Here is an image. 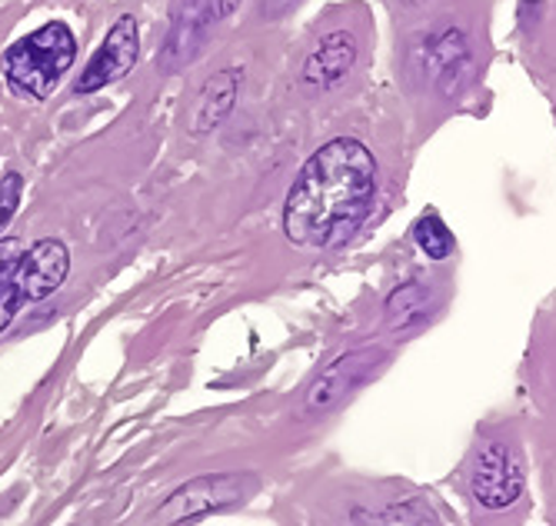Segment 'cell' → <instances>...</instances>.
<instances>
[{"label": "cell", "instance_id": "1", "mask_svg": "<svg viewBox=\"0 0 556 526\" xmlns=\"http://www.w3.org/2000/svg\"><path fill=\"white\" fill-rule=\"evenodd\" d=\"M377 193L380 167L370 147L357 137H333L293 177L283 200V234L311 253L340 250L370 221Z\"/></svg>", "mask_w": 556, "mask_h": 526}, {"label": "cell", "instance_id": "2", "mask_svg": "<svg viewBox=\"0 0 556 526\" xmlns=\"http://www.w3.org/2000/svg\"><path fill=\"white\" fill-rule=\"evenodd\" d=\"M77 64V34L64 21H47L0 54V77L17 100H47Z\"/></svg>", "mask_w": 556, "mask_h": 526}, {"label": "cell", "instance_id": "3", "mask_svg": "<svg viewBox=\"0 0 556 526\" xmlns=\"http://www.w3.org/2000/svg\"><path fill=\"white\" fill-rule=\"evenodd\" d=\"M71 274V250L58 237H40L0 263V334L24 306L54 297Z\"/></svg>", "mask_w": 556, "mask_h": 526}, {"label": "cell", "instance_id": "4", "mask_svg": "<svg viewBox=\"0 0 556 526\" xmlns=\"http://www.w3.org/2000/svg\"><path fill=\"white\" fill-rule=\"evenodd\" d=\"M470 497L483 510H510L523 497V456L514 440L486 437L470 460Z\"/></svg>", "mask_w": 556, "mask_h": 526}, {"label": "cell", "instance_id": "5", "mask_svg": "<svg viewBox=\"0 0 556 526\" xmlns=\"http://www.w3.org/2000/svg\"><path fill=\"white\" fill-rule=\"evenodd\" d=\"M410 71L430 90L453 93L470 71V40L457 27H433L410 47Z\"/></svg>", "mask_w": 556, "mask_h": 526}, {"label": "cell", "instance_id": "6", "mask_svg": "<svg viewBox=\"0 0 556 526\" xmlns=\"http://www.w3.org/2000/svg\"><path fill=\"white\" fill-rule=\"evenodd\" d=\"M254 490H257V480L247 477V473H217V477H197V480L177 487L164 500L157 516H161L164 526L200 519V516H207V513H217V510L243 503Z\"/></svg>", "mask_w": 556, "mask_h": 526}, {"label": "cell", "instance_id": "7", "mask_svg": "<svg viewBox=\"0 0 556 526\" xmlns=\"http://www.w3.org/2000/svg\"><path fill=\"white\" fill-rule=\"evenodd\" d=\"M383 360H387V353L377 343L353 347V350L340 353L333 363L324 366L320 377L311 384L307 397H303V413L317 416V413H327V410L340 406L353 390H361L377 374V366Z\"/></svg>", "mask_w": 556, "mask_h": 526}, {"label": "cell", "instance_id": "8", "mask_svg": "<svg viewBox=\"0 0 556 526\" xmlns=\"http://www.w3.org/2000/svg\"><path fill=\"white\" fill-rule=\"evenodd\" d=\"M137 58H140V24L134 14H121L111 24V30L104 34V40H100V47L93 50L87 67L80 71L74 93L87 97V93H97V90L124 80L137 67Z\"/></svg>", "mask_w": 556, "mask_h": 526}, {"label": "cell", "instance_id": "9", "mask_svg": "<svg viewBox=\"0 0 556 526\" xmlns=\"http://www.w3.org/2000/svg\"><path fill=\"white\" fill-rule=\"evenodd\" d=\"M357 58H361V43L350 30H327L314 47L311 54L303 58V71H300V80L307 84L311 90H333L340 87L350 71L357 67Z\"/></svg>", "mask_w": 556, "mask_h": 526}, {"label": "cell", "instance_id": "10", "mask_svg": "<svg viewBox=\"0 0 556 526\" xmlns=\"http://www.w3.org/2000/svg\"><path fill=\"white\" fill-rule=\"evenodd\" d=\"M237 8H240V0H190V8L180 14L170 34L167 54L177 61H190L200 50V43L207 40V34L220 27L227 17H233Z\"/></svg>", "mask_w": 556, "mask_h": 526}, {"label": "cell", "instance_id": "11", "mask_svg": "<svg viewBox=\"0 0 556 526\" xmlns=\"http://www.w3.org/2000/svg\"><path fill=\"white\" fill-rule=\"evenodd\" d=\"M237 93H240V71H233V67L217 71L204 87H200V93L193 100V108H190V130L193 134H207V130L220 127L224 117L233 111Z\"/></svg>", "mask_w": 556, "mask_h": 526}, {"label": "cell", "instance_id": "12", "mask_svg": "<svg viewBox=\"0 0 556 526\" xmlns=\"http://www.w3.org/2000/svg\"><path fill=\"white\" fill-rule=\"evenodd\" d=\"M430 306H433V293L427 284L410 280L396 287L387 297V310H383V321L393 334H410L417 327H424L430 321Z\"/></svg>", "mask_w": 556, "mask_h": 526}, {"label": "cell", "instance_id": "13", "mask_svg": "<svg viewBox=\"0 0 556 526\" xmlns=\"http://www.w3.org/2000/svg\"><path fill=\"white\" fill-rule=\"evenodd\" d=\"M353 526H440V523L424 500H400V503L383 506L374 516L367 513L353 516Z\"/></svg>", "mask_w": 556, "mask_h": 526}, {"label": "cell", "instance_id": "14", "mask_svg": "<svg viewBox=\"0 0 556 526\" xmlns=\"http://www.w3.org/2000/svg\"><path fill=\"white\" fill-rule=\"evenodd\" d=\"M414 243L430 256V260H446L457 250V237L446 227V221L437 214V210H424L414 224Z\"/></svg>", "mask_w": 556, "mask_h": 526}, {"label": "cell", "instance_id": "15", "mask_svg": "<svg viewBox=\"0 0 556 526\" xmlns=\"http://www.w3.org/2000/svg\"><path fill=\"white\" fill-rule=\"evenodd\" d=\"M21 197H24V174L8 171L4 177H0V234H4V227L14 221Z\"/></svg>", "mask_w": 556, "mask_h": 526}, {"label": "cell", "instance_id": "16", "mask_svg": "<svg viewBox=\"0 0 556 526\" xmlns=\"http://www.w3.org/2000/svg\"><path fill=\"white\" fill-rule=\"evenodd\" d=\"M21 250H24L21 237H4V240H0V263H4L8 256H14V253H21Z\"/></svg>", "mask_w": 556, "mask_h": 526}, {"label": "cell", "instance_id": "17", "mask_svg": "<svg viewBox=\"0 0 556 526\" xmlns=\"http://www.w3.org/2000/svg\"><path fill=\"white\" fill-rule=\"evenodd\" d=\"M393 4L403 11V14H414V11H420V8H427L430 0H393Z\"/></svg>", "mask_w": 556, "mask_h": 526}]
</instances>
